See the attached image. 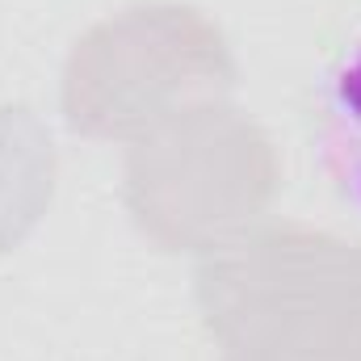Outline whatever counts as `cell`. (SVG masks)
I'll list each match as a JSON object with an SVG mask.
<instances>
[{
  "mask_svg": "<svg viewBox=\"0 0 361 361\" xmlns=\"http://www.w3.org/2000/svg\"><path fill=\"white\" fill-rule=\"evenodd\" d=\"M315 156L341 202L361 219V38L324 76Z\"/></svg>",
  "mask_w": 361,
  "mask_h": 361,
  "instance_id": "obj_1",
  "label": "cell"
}]
</instances>
